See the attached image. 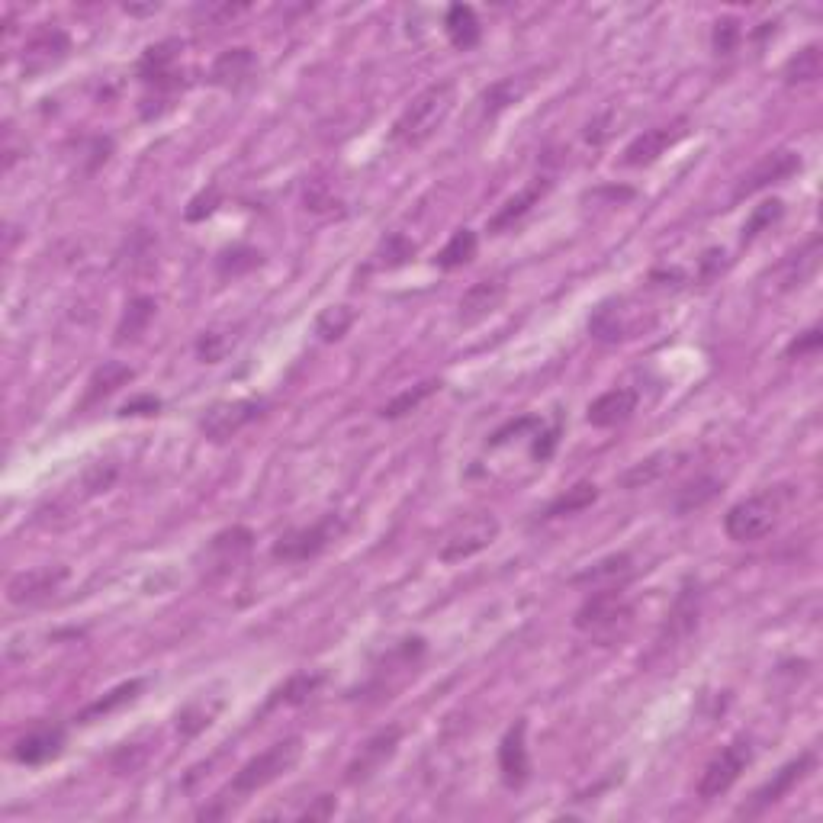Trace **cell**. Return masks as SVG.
I'll return each instance as SVG.
<instances>
[{"mask_svg": "<svg viewBox=\"0 0 823 823\" xmlns=\"http://www.w3.org/2000/svg\"><path fill=\"white\" fill-rule=\"evenodd\" d=\"M737 42H740V23L733 17L717 20V26H714V52L730 55L733 49H737Z\"/></svg>", "mask_w": 823, "mask_h": 823, "instance_id": "ee69618b", "label": "cell"}, {"mask_svg": "<svg viewBox=\"0 0 823 823\" xmlns=\"http://www.w3.org/2000/svg\"><path fill=\"white\" fill-rule=\"evenodd\" d=\"M219 708H222V701H213V705H206V698L193 701V705H187L181 711V717H177V730H181L184 737H197L200 730H206L209 724H213V717L219 714Z\"/></svg>", "mask_w": 823, "mask_h": 823, "instance_id": "8d00e7d4", "label": "cell"}, {"mask_svg": "<svg viewBox=\"0 0 823 823\" xmlns=\"http://www.w3.org/2000/svg\"><path fill=\"white\" fill-rule=\"evenodd\" d=\"M499 537V518L489 515V512H476V515H467L463 521L447 531V537L441 541V550L438 557L444 563H463L476 557V553H483L486 547L496 544Z\"/></svg>", "mask_w": 823, "mask_h": 823, "instance_id": "8992f818", "label": "cell"}, {"mask_svg": "<svg viewBox=\"0 0 823 823\" xmlns=\"http://www.w3.org/2000/svg\"><path fill=\"white\" fill-rule=\"evenodd\" d=\"M415 242H409L406 235H389L386 242H383V248H380V264H386V267H399V264H406V261H412L415 258Z\"/></svg>", "mask_w": 823, "mask_h": 823, "instance_id": "b9f144b4", "label": "cell"}, {"mask_svg": "<svg viewBox=\"0 0 823 823\" xmlns=\"http://www.w3.org/2000/svg\"><path fill=\"white\" fill-rule=\"evenodd\" d=\"M62 750H65V730L42 724V727L26 730L23 737H17L10 756H13V762H20V766H42V762H52L62 756Z\"/></svg>", "mask_w": 823, "mask_h": 823, "instance_id": "e0dca14e", "label": "cell"}, {"mask_svg": "<svg viewBox=\"0 0 823 823\" xmlns=\"http://www.w3.org/2000/svg\"><path fill=\"white\" fill-rule=\"evenodd\" d=\"M627 621H631V602H627V595L618 586L589 595L576 611V627L586 634H615L618 624Z\"/></svg>", "mask_w": 823, "mask_h": 823, "instance_id": "ba28073f", "label": "cell"}, {"mask_svg": "<svg viewBox=\"0 0 823 823\" xmlns=\"http://www.w3.org/2000/svg\"><path fill=\"white\" fill-rule=\"evenodd\" d=\"M71 52V39L65 29L58 26H42L39 33H33L26 39V49H23V65H26V74H42L55 68L58 62H65Z\"/></svg>", "mask_w": 823, "mask_h": 823, "instance_id": "2e32d148", "label": "cell"}, {"mask_svg": "<svg viewBox=\"0 0 823 823\" xmlns=\"http://www.w3.org/2000/svg\"><path fill=\"white\" fill-rule=\"evenodd\" d=\"M68 566H36V570H23L10 576L7 582V602L10 605H42L58 595L65 586Z\"/></svg>", "mask_w": 823, "mask_h": 823, "instance_id": "7c38bea8", "label": "cell"}, {"mask_svg": "<svg viewBox=\"0 0 823 823\" xmlns=\"http://www.w3.org/2000/svg\"><path fill=\"white\" fill-rule=\"evenodd\" d=\"M264 415V399H235V402H216L200 418V431L209 441H229L245 425L258 422Z\"/></svg>", "mask_w": 823, "mask_h": 823, "instance_id": "30bf717a", "label": "cell"}, {"mask_svg": "<svg viewBox=\"0 0 823 823\" xmlns=\"http://www.w3.org/2000/svg\"><path fill=\"white\" fill-rule=\"evenodd\" d=\"M820 341H823L820 328H811V332H804L801 338H795V341L788 344V357H804V354H814V351L820 348Z\"/></svg>", "mask_w": 823, "mask_h": 823, "instance_id": "7dc6e473", "label": "cell"}, {"mask_svg": "<svg viewBox=\"0 0 823 823\" xmlns=\"http://www.w3.org/2000/svg\"><path fill=\"white\" fill-rule=\"evenodd\" d=\"M132 377H136V370L132 367H126V364H116V361H110V364H103L94 377H91V383H87V396H84V409L87 406H94V402H100V399H107V396H113L119 386H126Z\"/></svg>", "mask_w": 823, "mask_h": 823, "instance_id": "484cf974", "label": "cell"}, {"mask_svg": "<svg viewBox=\"0 0 823 823\" xmlns=\"http://www.w3.org/2000/svg\"><path fill=\"white\" fill-rule=\"evenodd\" d=\"M261 264V254L254 251V248H232V251H222L219 254V261H216V267H219V274L222 277H235V274H245V271H251V267H258Z\"/></svg>", "mask_w": 823, "mask_h": 823, "instance_id": "60d3db41", "label": "cell"}, {"mask_svg": "<svg viewBox=\"0 0 823 823\" xmlns=\"http://www.w3.org/2000/svg\"><path fill=\"white\" fill-rule=\"evenodd\" d=\"M505 293H508V287L502 280H476L473 287L460 296V306H457L460 309L457 312L460 325L473 328V325H480L483 319H489L492 312L505 303Z\"/></svg>", "mask_w": 823, "mask_h": 823, "instance_id": "ac0fdd59", "label": "cell"}, {"mask_svg": "<svg viewBox=\"0 0 823 823\" xmlns=\"http://www.w3.org/2000/svg\"><path fill=\"white\" fill-rule=\"evenodd\" d=\"M547 190H550V181L547 177H537L534 184H528L525 190L518 193V197L508 200L496 216L489 219V232H508V229H515L521 219H525L531 209L541 203L547 197Z\"/></svg>", "mask_w": 823, "mask_h": 823, "instance_id": "7402d4cb", "label": "cell"}, {"mask_svg": "<svg viewBox=\"0 0 823 823\" xmlns=\"http://www.w3.org/2000/svg\"><path fill=\"white\" fill-rule=\"evenodd\" d=\"M158 409H161V402L155 396H139V399L126 402V406L119 409V415H155Z\"/></svg>", "mask_w": 823, "mask_h": 823, "instance_id": "f907efd6", "label": "cell"}, {"mask_svg": "<svg viewBox=\"0 0 823 823\" xmlns=\"http://www.w3.org/2000/svg\"><path fill=\"white\" fill-rule=\"evenodd\" d=\"M782 213H785L782 200H766L762 206H756L753 213H750V219H746V226H743V245H753L762 232L782 219Z\"/></svg>", "mask_w": 823, "mask_h": 823, "instance_id": "74e56055", "label": "cell"}, {"mask_svg": "<svg viewBox=\"0 0 823 823\" xmlns=\"http://www.w3.org/2000/svg\"><path fill=\"white\" fill-rule=\"evenodd\" d=\"M631 576V557L627 553H615V557L598 560L589 570H582L573 576L576 586H602V582H618Z\"/></svg>", "mask_w": 823, "mask_h": 823, "instance_id": "f1b7e54d", "label": "cell"}, {"mask_svg": "<svg viewBox=\"0 0 823 823\" xmlns=\"http://www.w3.org/2000/svg\"><path fill=\"white\" fill-rule=\"evenodd\" d=\"M441 389V380H425V383H418V386H412V389H402L399 396H393L383 406V418H402V415H409V412H415L418 406H422V402L428 399V396H435Z\"/></svg>", "mask_w": 823, "mask_h": 823, "instance_id": "836d02e7", "label": "cell"}, {"mask_svg": "<svg viewBox=\"0 0 823 823\" xmlns=\"http://www.w3.org/2000/svg\"><path fill=\"white\" fill-rule=\"evenodd\" d=\"M251 544H254V534L242 525H235L229 531H219L213 541H209V557L216 560L219 570H229V566H235L251 550Z\"/></svg>", "mask_w": 823, "mask_h": 823, "instance_id": "cb8c5ba5", "label": "cell"}, {"mask_svg": "<svg viewBox=\"0 0 823 823\" xmlns=\"http://www.w3.org/2000/svg\"><path fill=\"white\" fill-rule=\"evenodd\" d=\"M595 499H598V489H595V483H576L573 489L560 492V496L544 508V518H563V515L586 512V508H589Z\"/></svg>", "mask_w": 823, "mask_h": 823, "instance_id": "1f68e13d", "label": "cell"}, {"mask_svg": "<svg viewBox=\"0 0 823 823\" xmlns=\"http://www.w3.org/2000/svg\"><path fill=\"white\" fill-rule=\"evenodd\" d=\"M444 29H447V39H451V46L460 49V52L476 49V46H480V39H483V26H480V20H476V10L470 4L447 7Z\"/></svg>", "mask_w": 823, "mask_h": 823, "instance_id": "603a6c76", "label": "cell"}, {"mask_svg": "<svg viewBox=\"0 0 823 823\" xmlns=\"http://www.w3.org/2000/svg\"><path fill=\"white\" fill-rule=\"evenodd\" d=\"M155 299L152 296H136L132 303L126 306V316L116 328V341H136L139 335H145L148 322L155 319Z\"/></svg>", "mask_w": 823, "mask_h": 823, "instance_id": "f546056e", "label": "cell"}, {"mask_svg": "<svg viewBox=\"0 0 823 823\" xmlns=\"http://www.w3.org/2000/svg\"><path fill=\"white\" fill-rule=\"evenodd\" d=\"M557 444H560V425L541 431V435H537V444H534V460H541V463L550 460L553 451H557Z\"/></svg>", "mask_w": 823, "mask_h": 823, "instance_id": "bcb514c9", "label": "cell"}, {"mask_svg": "<svg viewBox=\"0 0 823 823\" xmlns=\"http://www.w3.org/2000/svg\"><path fill=\"white\" fill-rule=\"evenodd\" d=\"M537 425V418L534 415H525V418H518V422H508V425H502L496 435H492V441L489 444H505L508 438H518L521 431H528V428H534Z\"/></svg>", "mask_w": 823, "mask_h": 823, "instance_id": "c3c4849f", "label": "cell"}, {"mask_svg": "<svg viewBox=\"0 0 823 823\" xmlns=\"http://www.w3.org/2000/svg\"><path fill=\"white\" fill-rule=\"evenodd\" d=\"M499 772L508 788H525L531 778V756H528V721L521 717L505 730L499 743Z\"/></svg>", "mask_w": 823, "mask_h": 823, "instance_id": "9a60e30c", "label": "cell"}, {"mask_svg": "<svg viewBox=\"0 0 823 823\" xmlns=\"http://www.w3.org/2000/svg\"><path fill=\"white\" fill-rule=\"evenodd\" d=\"M126 13H136V17H142V13H155L158 7H123Z\"/></svg>", "mask_w": 823, "mask_h": 823, "instance_id": "f5cc1de1", "label": "cell"}, {"mask_svg": "<svg viewBox=\"0 0 823 823\" xmlns=\"http://www.w3.org/2000/svg\"><path fill=\"white\" fill-rule=\"evenodd\" d=\"M724 486L714 480V476H698L695 483H688L679 489V496L676 502H672V508H676L679 515H688V512H698V508H705L711 499H717V492H721Z\"/></svg>", "mask_w": 823, "mask_h": 823, "instance_id": "d6a6232c", "label": "cell"}, {"mask_svg": "<svg viewBox=\"0 0 823 823\" xmlns=\"http://www.w3.org/2000/svg\"><path fill=\"white\" fill-rule=\"evenodd\" d=\"M177 52H181V42L177 39H168V42H158V46H148L142 62H139V78L145 84H155V87H177Z\"/></svg>", "mask_w": 823, "mask_h": 823, "instance_id": "ffe728a7", "label": "cell"}, {"mask_svg": "<svg viewBox=\"0 0 823 823\" xmlns=\"http://www.w3.org/2000/svg\"><path fill=\"white\" fill-rule=\"evenodd\" d=\"M669 454H656V457H650V460H640L634 470H627L624 476H621V483L627 486V489H637V486H647V483H653V480H660V476L669 470Z\"/></svg>", "mask_w": 823, "mask_h": 823, "instance_id": "ab89813d", "label": "cell"}, {"mask_svg": "<svg viewBox=\"0 0 823 823\" xmlns=\"http://www.w3.org/2000/svg\"><path fill=\"white\" fill-rule=\"evenodd\" d=\"M341 534H344V518L325 515L309 528H293L287 534H280L271 553H274V560H283V563H306V560H316L319 553L332 541H338Z\"/></svg>", "mask_w": 823, "mask_h": 823, "instance_id": "5b68a950", "label": "cell"}, {"mask_svg": "<svg viewBox=\"0 0 823 823\" xmlns=\"http://www.w3.org/2000/svg\"><path fill=\"white\" fill-rule=\"evenodd\" d=\"M476 245H480V238H476L473 229H460L451 235V242H447L441 251H438V258L435 264L441 267V271H457V267L463 264H470L476 258Z\"/></svg>", "mask_w": 823, "mask_h": 823, "instance_id": "83f0119b", "label": "cell"}, {"mask_svg": "<svg viewBox=\"0 0 823 823\" xmlns=\"http://www.w3.org/2000/svg\"><path fill=\"white\" fill-rule=\"evenodd\" d=\"M817 766V756L807 750V753H801L798 759H791L788 766H782L778 769L766 785L762 788H756L750 798H746V804H740V811H737V817H759V814H766L772 804H778L782 801L785 795L791 788H795L798 782H804L807 778V772H811Z\"/></svg>", "mask_w": 823, "mask_h": 823, "instance_id": "9c48e42d", "label": "cell"}, {"mask_svg": "<svg viewBox=\"0 0 823 823\" xmlns=\"http://www.w3.org/2000/svg\"><path fill=\"white\" fill-rule=\"evenodd\" d=\"M319 685H322L319 672H299V676H290L287 682L277 688L274 698H271V705H299V701H306Z\"/></svg>", "mask_w": 823, "mask_h": 823, "instance_id": "d590c367", "label": "cell"}, {"mask_svg": "<svg viewBox=\"0 0 823 823\" xmlns=\"http://www.w3.org/2000/svg\"><path fill=\"white\" fill-rule=\"evenodd\" d=\"M399 740H402V730L399 727H386L380 733H373V737L361 746V753H357L348 769H344V782L348 785H361L367 778L377 775L389 759L396 756L399 750Z\"/></svg>", "mask_w": 823, "mask_h": 823, "instance_id": "5bb4252c", "label": "cell"}, {"mask_svg": "<svg viewBox=\"0 0 823 823\" xmlns=\"http://www.w3.org/2000/svg\"><path fill=\"white\" fill-rule=\"evenodd\" d=\"M338 206H341V200L335 197L332 187L325 181H312L306 187V209H312V213H335Z\"/></svg>", "mask_w": 823, "mask_h": 823, "instance_id": "7bdbcfd3", "label": "cell"}, {"mask_svg": "<svg viewBox=\"0 0 823 823\" xmlns=\"http://www.w3.org/2000/svg\"><path fill=\"white\" fill-rule=\"evenodd\" d=\"M656 322V312L650 306H643L634 296H615L605 299L602 306L592 312L589 319V332L598 341H631L640 338L643 332H650Z\"/></svg>", "mask_w": 823, "mask_h": 823, "instance_id": "277c9868", "label": "cell"}, {"mask_svg": "<svg viewBox=\"0 0 823 823\" xmlns=\"http://www.w3.org/2000/svg\"><path fill=\"white\" fill-rule=\"evenodd\" d=\"M528 81L525 84H515V78H505V81H499V84H492L489 91H486V113L489 116H496L499 110H505V107H512L515 100H521L528 94Z\"/></svg>", "mask_w": 823, "mask_h": 823, "instance_id": "f35d334b", "label": "cell"}, {"mask_svg": "<svg viewBox=\"0 0 823 823\" xmlns=\"http://www.w3.org/2000/svg\"><path fill=\"white\" fill-rule=\"evenodd\" d=\"M303 759V740L299 737H287L274 746H267L264 753H258L254 759H248L242 769L235 772V778L229 782V795L245 798L261 791L267 785H274L277 778H283L287 772L296 769V762Z\"/></svg>", "mask_w": 823, "mask_h": 823, "instance_id": "3957f363", "label": "cell"}, {"mask_svg": "<svg viewBox=\"0 0 823 823\" xmlns=\"http://www.w3.org/2000/svg\"><path fill=\"white\" fill-rule=\"evenodd\" d=\"M753 762V746L750 740H733L730 746H724L721 753H717L705 772L698 778V798L701 801H714L727 795V791L737 785V778L746 772V766Z\"/></svg>", "mask_w": 823, "mask_h": 823, "instance_id": "52a82bcc", "label": "cell"}, {"mask_svg": "<svg viewBox=\"0 0 823 823\" xmlns=\"http://www.w3.org/2000/svg\"><path fill=\"white\" fill-rule=\"evenodd\" d=\"M229 338H222L219 332H209V335H203L200 338V344H197V351H200V357L203 361H209V364H216V361H222V354H226V348H229Z\"/></svg>", "mask_w": 823, "mask_h": 823, "instance_id": "f6af8a7d", "label": "cell"}, {"mask_svg": "<svg viewBox=\"0 0 823 823\" xmlns=\"http://www.w3.org/2000/svg\"><path fill=\"white\" fill-rule=\"evenodd\" d=\"M357 319V312L351 306H328L319 312V319H316V335L322 341H341L344 335L351 332V325Z\"/></svg>", "mask_w": 823, "mask_h": 823, "instance_id": "e575fe53", "label": "cell"}, {"mask_svg": "<svg viewBox=\"0 0 823 823\" xmlns=\"http://www.w3.org/2000/svg\"><path fill=\"white\" fill-rule=\"evenodd\" d=\"M685 136H688V119L685 116L672 119V123H663V126H653L647 132H640V136L624 148L621 164L624 168H647V164L660 161L669 148L679 145Z\"/></svg>", "mask_w": 823, "mask_h": 823, "instance_id": "8fae6325", "label": "cell"}, {"mask_svg": "<svg viewBox=\"0 0 823 823\" xmlns=\"http://www.w3.org/2000/svg\"><path fill=\"white\" fill-rule=\"evenodd\" d=\"M795 502V486H769L756 492L750 499H740L730 505L724 515V531L730 541L737 544H753L759 537H766L778 528V521L788 512V505Z\"/></svg>", "mask_w": 823, "mask_h": 823, "instance_id": "7a4b0ae2", "label": "cell"}, {"mask_svg": "<svg viewBox=\"0 0 823 823\" xmlns=\"http://www.w3.org/2000/svg\"><path fill=\"white\" fill-rule=\"evenodd\" d=\"M113 480H116V467H110L107 473H103V463H97V467H91V470H87V476H84V483H87V489H91V492H103V489H110V486H113Z\"/></svg>", "mask_w": 823, "mask_h": 823, "instance_id": "681fc988", "label": "cell"}, {"mask_svg": "<svg viewBox=\"0 0 823 823\" xmlns=\"http://www.w3.org/2000/svg\"><path fill=\"white\" fill-rule=\"evenodd\" d=\"M698 608H701V592H698V582H685L682 592L676 595V602H672V611H669V624L666 631L672 637H685L695 631L698 624Z\"/></svg>", "mask_w": 823, "mask_h": 823, "instance_id": "d4e9b609", "label": "cell"}, {"mask_svg": "<svg viewBox=\"0 0 823 823\" xmlns=\"http://www.w3.org/2000/svg\"><path fill=\"white\" fill-rule=\"evenodd\" d=\"M823 71V55H820V46L811 42V46H804L798 55H791L785 62V81L788 84H814Z\"/></svg>", "mask_w": 823, "mask_h": 823, "instance_id": "4dcf8cb0", "label": "cell"}, {"mask_svg": "<svg viewBox=\"0 0 823 823\" xmlns=\"http://www.w3.org/2000/svg\"><path fill=\"white\" fill-rule=\"evenodd\" d=\"M254 71H258V58H254L251 49H229L222 52L216 62H213V71H209V81L216 87H229V91H238L242 84H248L254 78Z\"/></svg>", "mask_w": 823, "mask_h": 823, "instance_id": "44dd1931", "label": "cell"}, {"mask_svg": "<svg viewBox=\"0 0 823 823\" xmlns=\"http://www.w3.org/2000/svg\"><path fill=\"white\" fill-rule=\"evenodd\" d=\"M142 679H132V682H123V685H116L113 692H107L103 698H97L94 705H87L84 711H81V717L78 721L81 724H91V721H97V717H107V714H113L116 708H123V705H129V701H136L139 698V692H142Z\"/></svg>", "mask_w": 823, "mask_h": 823, "instance_id": "4316f807", "label": "cell"}, {"mask_svg": "<svg viewBox=\"0 0 823 823\" xmlns=\"http://www.w3.org/2000/svg\"><path fill=\"white\" fill-rule=\"evenodd\" d=\"M801 171V158L798 152H791V148H778V152H769L762 161H756L750 171H746L737 187H733V200H746L753 197V193L766 190L772 184H782L788 181L791 174Z\"/></svg>", "mask_w": 823, "mask_h": 823, "instance_id": "4fadbf2b", "label": "cell"}, {"mask_svg": "<svg viewBox=\"0 0 823 823\" xmlns=\"http://www.w3.org/2000/svg\"><path fill=\"white\" fill-rule=\"evenodd\" d=\"M457 103V84L451 78L428 84L422 94L412 97V103L399 113L393 123V139L406 148H422L435 132L447 123Z\"/></svg>", "mask_w": 823, "mask_h": 823, "instance_id": "6da1fadb", "label": "cell"}, {"mask_svg": "<svg viewBox=\"0 0 823 823\" xmlns=\"http://www.w3.org/2000/svg\"><path fill=\"white\" fill-rule=\"evenodd\" d=\"M634 412H637V389L618 386V389H608V393H602L595 402H589L586 418H589V425H595V428H618Z\"/></svg>", "mask_w": 823, "mask_h": 823, "instance_id": "d6986e66", "label": "cell"}, {"mask_svg": "<svg viewBox=\"0 0 823 823\" xmlns=\"http://www.w3.org/2000/svg\"><path fill=\"white\" fill-rule=\"evenodd\" d=\"M332 811H335V798L322 795V798H319V807H309V811H306L303 817H309V820H312V817H328Z\"/></svg>", "mask_w": 823, "mask_h": 823, "instance_id": "816d5d0a", "label": "cell"}]
</instances>
